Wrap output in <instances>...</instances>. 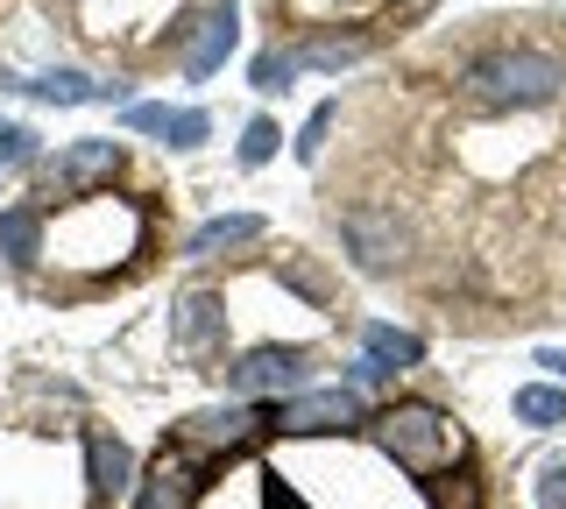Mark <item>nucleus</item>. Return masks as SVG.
<instances>
[{
	"instance_id": "4468645a",
	"label": "nucleus",
	"mask_w": 566,
	"mask_h": 509,
	"mask_svg": "<svg viewBox=\"0 0 566 509\" xmlns=\"http://www.w3.org/2000/svg\"><path fill=\"white\" fill-rule=\"evenodd\" d=\"M35 241H43V220H35L29 205L0 213V255H8L14 269H29V262H35Z\"/></svg>"
},
{
	"instance_id": "f03ea898",
	"label": "nucleus",
	"mask_w": 566,
	"mask_h": 509,
	"mask_svg": "<svg viewBox=\"0 0 566 509\" xmlns=\"http://www.w3.org/2000/svg\"><path fill=\"white\" fill-rule=\"evenodd\" d=\"M368 438L403 474H447L460 460V425L447 411H432V403H389L376 425H368Z\"/></svg>"
},
{
	"instance_id": "f8f14e48",
	"label": "nucleus",
	"mask_w": 566,
	"mask_h": 509,
	"mask_svg": "<svg viewBox=\"0 0 566 509\" xmlns=\"http://www.w3.org/2000/svg\"><path fill=\"white\" fill-rule=\"evenodd\" d=\"M22 93H35V99H50V107H85V99H114L120 85H99V78H85V72H43V78H29Z\"/></svg>"
},
{
	"instance_id": "6e6552de",
	"label": "nucleus",
	"mask_w": 566,
	"mask_h": 509,
	"mask_svg": "<svg viewBox=\"0 0 566 509\" xmlns=\"http://www.w3.org/2000/svg\"><path fill=\"white\" fill-rule=\"evenodd\" d=\"M234 396H283L305 382V347H248V354L227 368Z\"/></svg>"
},
{
	"instance_id": "1a4fd4ad",
	"label": "nucleus",
	"mask_w": 566,
	"mask_h": 509,
	"mask_svg": "<svg viewBox=\"0 0 566 509\" xmlns=\"http://www.w3.org/2000/svg\"><path fill=\"white\" fill-rule=\"evenodd\" d=\"M234 43H241V14H234V0H220V8L199 22V36L185 43V72L191 78H212L227 57H234Z\"/></svg>"
},
{
	"instance_id": "ddd939ff",
	"label": "nucleus",
	"mask_w": 566,
	"mask_h": 509,
	"mask_svg": "<svg viewBox=\"0 0 566 509\" xmlns=\"http://www.w3.org/2000/svg\"><path fill=\"white\" fill-rule=\"evenodd\" d=\"M248 241H262V220H255V213H220V220H206L199 234H191V255H220V248H248Z\"/></svg>"
},
{
	"instance_id": "a211bd4d",
	"label": "nucleus",
	"mask_w": 566,
	"mask_h": 509,
	"mask_svg": "<svg viewBox=\"0 0 566 509\" xmlns=\"http://www.w3.org/2000/svg\"><path fill=\"white\" fill-rule=\"evenodd\" d=\"M297 78V50H262L255 57V93H283Z\"/></svg>"
},
{
	"instance_id": "7ed1b4c3",
	"label": "nucleus",
	"mask_w": 566,
	"mask_h": 509,
	"mask_svg": "<svg viewBox=\"0 0 566 509\" xmlns=\"http://www.w3.org/2000/svg\"><path fill=\"white\" fill-rule=\"evenodd\" d=\"M566 93V64L553 50H495V57L468 64V99L482 107H545Z\"/></svg>"
},
{
	"instance_id": "6ab92c4d",
	"label": "nucleus",
	"mask_w": 566,
	"mask_h": 509,
	"mask_svg": "<svg viewBox=\"0 0 566 509\" xmlns=\"http://www.w3.org/2000/svg\"><path fill=\"white\" fill-rule=\"evenodd\" d=\"M354 57H361V43H305L297 50V72H340Z\"/></svg>"
},
{
	"instance_id": "aec40b11",
	"label": "nucleus",
	"mask_w": 566,
	"mask_h": 509,
	"mask_svg": "<svg viewBox=\"0 0 566 509\" xmlns=\"http://www.w3.org/2000/svg\"><path fill=\"white\" fill-rule=\"evenodd\" d=\"M22 163H35V128L0 120V170H22Z\"/></svg>"
},
{
	"instance_id": "b1692460",
	"label": "nucleus",
	"mask_w": 566,
	"mask_h": 509,
	"mask_svg": "<svg viewBox=\"0 0 566 509\" xmlns=\"http://www.w3.org/2000/svg\"><path fill=\"white\" fill-rule=\"evenodd\" d=\"M538 368H553V375H566V347H545V354H538Z\"/></svg>"
},
{
	"instance_id": "dca6fc26",
	"label": "nucleus",
	"mask_w": 566,
	"mask_h": 509,
	"mask_svg": "<svg viewBox=\"0 0 566 509\" xmlns=\"http://www.w3.org/2000/svg\"><path fill=\"white\" fill-rule=\"evenodd\" d=\"M361 340H368V361H382V368H411V361L424 354L411 332H397V326H368Z\"/></svg>"
},
{
	"instance_id": "f3484780",
	"label": "nucleus",
	"mask_w": 566,
	"mask_h": 509,
	"mask_svg": "<svg viewBox=\"0 0 566 509\" xmlns=\"http://www.w3.org/2000/svg\"><path fill=\"white\" fill-rule=\"evenodd\" d=\"M212 332H220V297H191V305H185V326H177V347H191V354H199Z\"/></svg>"
},
{
	"instance_id": "f257e3e1",
	"label": "nucleus",
	"mask_w": 566,
	"mask_h": 509,
	"mask_svg": "<svg viewBox=\"0 0 566 509\" xmlns=\"http://www.w3.org/2000/svg\"><path fill=\"white\" fill-rule=\"evenodd\" d=\"M50 234V262H64V269H114V262H128L142 248V213L128 199H78L71 213H57L43 226Z\"/></svg>"
},
{
	"instance_id": "9d476101",
	"label": "nucleus",
	"mask_w": 566,
	"mask_h": 509,
	"mask_svg": "<svg viewBox=\"0 0 566 509\" xmlns=\"http://www.w3.org/2000/svg\"><path fill=\"white\" fill-rule=\"evenodd\" d=\"M128 128L135 135H164L170 149H199L206 135H212V120L199 107H156V99H135V107H128Z\"/></svg>"
},
{
	"instance_id": "20e7f679",
	"label": "nucleus",
	"mask_w": 566,
	"mask_h": 509,
	"mask_svg": "<svg viewBox=\"0 0 566 509\" xmlns=\"http://www.w3.org/2000/svg\"><path fill=\"white\" fill-rule=\"evenodd\" d=\"M262 432H276L270 411H248V403H212V411H191L177 438H185V453H241L255 446Z\"/></svg>"
},
{
	"instance_id": "423d86ee",
	"label": "nucleus",
	"mask_w": 566,
	"mask_h": 509,
	"mask_svg": "<svg viewBox=\"0 0 566 509\" xmlns=\"http://www.w3.org/2000/svg\"><path fill=\"white\" fill-rule=\"evenodd\" d=\"M120 170V142H106V135H85V142L57 149V163L43 170V199H71V191H93Z\"/></svg>"
},
{
	"instance_id": "5701e85b",
	"label": "nucleus",
	"mask_w": 566,
	"mask_h": 509,
	"mask_svg": "<svg viewBox=\"0 0 566 509\" xmlns=\"http://www.w3.org/2000/svg\"><path fill=\"white\" fill-rule=\"evenodd\" d=\"M333 120H340V107H318V114L305 120V142H297V156H305V163H318V149H326V135H333Z\"/></svg>"
},
{
	"instance_id": "412c9836",
	"label": "nucleus",
	"mask_w": 566,
	"mask_h": 509,
	"mask_svg": "<svg viewBox=\"0 0 566 509\" xmlns=\"http://www.w3.org/2000/svg\"><path fill=\"white\" fill-rule=\"evenodd\" d=\"M531 496H538V509H566V453H553V460L538 467V481H531Z\"/></svg>"
},
{
	"instance_id": "39448f33",
	"label": "nucleus",
	"mask_w": 566,
	"mask_h": 509,
	"mask_svg": "<svg viewBox=\"0 0 566 509\" xmlns=\"http://www.w3.org/2000/svg\"><path fill=\"white\" fill-rule=\"evenodd\" d=\"M276 432H297V438H312V432H354L361 425V390H305V396H283L276 403Z\"/></svg>"
},
{
	"instance_id": "4be33fe9",
	"label": "nucleus",
	"mask_w": 566,
	"mask_h": 509,
	"mask_svg": "<svg viewBox=\"0 0 566 509\" xmlns=\"http://www.w3.org/2000/svg\"><path fill=\"white\" fill-rule=\"evenodd\" d=\"M276 142H283V135H276V120H248V135H241V163H248V170H255V163H270Z\"/></svg>"
},
{
	"instance_id": "9b49d317",
	"label": "nucleus",
	"mask_w": 566,
	"mask_h": 509,
	"mask_svg": "<svg viewBox=\"0 0 566 509\" xmlns=\"http://www.w3.org/2000/svg\"><path fill=\"white\" fill-rule=\"evenodd\" d=\"M85 460H93V496L99 502H114L120 488H135V460H128V446H120L114 432H93V438H85Z\"/></svg>"
},
{
	"instance_id": "0eeeda50",
	"label": "nucleus",
	"mask_w": 566,
	"mask_h": 509,
	"mask_svg": "<svg viewBox=\"0 0 566 509\" xmlns=\"http://www.w3.org/2000/svg\"><path fill=\"white\" fill-rule=\"evenodd\" d=\"M199 496H206V467L191 460L185 446H164L156 453V467L142 474V496H135V509H199Z\"/></svg>"
},
{
	"instance_id": "2eb2a0df",
	"label": "nucleus",
	"mask_w": 566,
	"mask_h": 509,
	"mask_svg": "<svg viewBox=\"0 0 566 509\" xmlns=\"http://www.w3.org/2000/svg\"><path fill=\"white\" fill-rule=\"evenodd\" d=\"M510 411H517L531 432H553V425H566V390H545V382H531V390H517V403H510Z\"/></svg>"
}]
</instances>
